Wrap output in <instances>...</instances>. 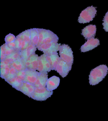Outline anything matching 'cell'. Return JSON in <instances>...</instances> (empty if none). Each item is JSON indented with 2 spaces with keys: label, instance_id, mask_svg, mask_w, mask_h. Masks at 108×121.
<instances>
[{
  "label": "cell",
  "instance_id": "d6986e66",
  "mask_svg": "<svg viewBox=\"0 0 108 121\" xmlns=\"http://www.w3.org/2000/svg\"><path fill=\"white\" fill-rule=\"evenodd\" d=\"M31 44L37 46L39 41V34L38 28L30 29Z\"/></svg>",
  "mask_w": 108,
  "mask_h": 121
},
{
  "label": "cell",
  "instance_id": "277c9868",
  "mask_svg": "<svg viewBox=\"0 0 108 121\" xmlns=\"http://www.w3.org/2000/svg\"><path fill=\"white\" fill-rule=\"evenodd\" d=\"M59 54L61 59L72 66L74 56L72 49L69 46L66 44L61 45L59 49Z\"/></svg>",
  "mask_w": 108,
  "mask_h": 121
},
{
  "label": "cell",
  "instance_id": "d6a6232c",
  "mask_svg": "<svg viewBox=\"0 0 108 121\" xmlns=\"http://www.w3.org/2000/svg\"><path fill=\"white\" fill-rule=\"evenodd\" d=\"M7 44V45L9 47L11 48H12L15 49V47H16V44H15V42H11V43H6ZM16 50V49H15Z\"/></svg>",
  "mask_w": 108,
  "mask_h": 121
},
{
  "label": "cell",
  "instance_id": "cb8c5ba5",
  "mask_svg": "<svg viewBox=\"0 0 108 121\" xmlns=\"http://www.w3.org/2000/svg\"><path fill=\"white\" fill-rule=\"evenodd\" d=\"M17 73V71L16 70L14 67L11 66V68H10L9 73V75L7 76V77L6 78V79H5V80L6 82H7L10 79H11L12 78L16 77Z\"/></svg>",
  "mask_w": 108,
  "mask_h": 121
},
{
  "label": "cell",
  "instance_id": "1f68e13d",
  "mask_svg": "<svg viewBox=\"0 0 108 121\" xmlns=\"http://www.w3.org/2000/svg\"><path fill=\"white\" fill-rule=\"evenodd\" d=\"M30 43H29L28 42L25 41L24 40H23L21 51H23V50H24L26 49L28 47L29 45H30Z\"/></svg>",
  "mask_w": 108,
  "mask_h": 121
},
{
  "label": "cell",
  "instance_id": "8fae6325",
  "mask_svg": "<svg viewBox=\"0 0 108 121\" xmlns=\"http://www.w3.org/2000/svg\"><path fill=\"white\" fill-rule=\"evenodd\" d=\"M26 75L24 81L34 85L38 78L40 72L36 70L26 69Z\"/></svg>",
  "mask_w": 108,
  "mask_h": 121
},
{
  "label": "cell",
  "instance_id": "ba28073f",
  "mask_svg": "<svg viewBox=\"0 0 108 121\" xmlns=\"http://www.w3.org/2000/svg\"><path fill=\"white\" fill-rule=\"evenodd\" d=\"M52 70L51 66L48 61L46 55L44 53L39 58L38 64L37 71L41 73H46L50 72Z\"/></svg>",
  "mask_w": 108,
  "mask_h": 121
},
{
  "label": "cell",
  "instance_id": "7a4b0ae2",
  "mask_svg": "<svg viewBox=\"0 0 108 121\" xmlns=\"http://www.w3.org/2000/svg\"><path fill=\"white\" fill-rule=\"evenodd\" d=\"M39 34V41L37 47L44 44L52 42H58L59 38L51 30L44 29L38 28Z\"/></svg>",
  "mask_w": 108,
  "mask_h": 121
},
{
  "label": "cell",
  "instance_id": "484cf974",
  "mask_svg": "<svg viewBox=\"0 0 108 121\" xmlns=\"http://www.w3.org/2000/svg\"><path fill=\"white\" fill-rule=\"evenodd\" d=\"M16 39V37L13 34L10 33L6 36L5 38V41L6 43H10L15 41Z\"/></svg>",
  "mask_w": 108,
  "mask_h": 121
},
{
  "label": "cell",
  "instance_id": "6da1fadb",
  "mask_svg": "<svg viewBox=\"0 0 108 121\" xmlns=\"http://www.w3.org/2000/svg\"><path fill=\"white\" fill-rule=\"evenodd\" d=\"M108 68L105 65H101L91 71L89 75V84L96 85L102 81L107 74Z\"/></svg>",
  "mask_w": 108,
  "mask_h": 121
},
{
  "label": "cell",
  "instance_id": "f1b7e54d",
  "mask_svg": "<svg viewBox=\"0 0 108 121\" xmlns=\"http://www.w3.org/2000/svg\"><path fill=\"white\" fill-rule=\"evenodd\" d=\"M25 75H26V71L25 70H24L17 72L16 77L21 79L23 81H24L25 78Z\"/></svg>",
  "mask_w": 108,
  "mask_h": 121
},
{
  "label": "cell",
  "instance_id": "5b68a950",
  "mask_svg": "<svg viewBox=\"0 0 108 121\" xmlns=\"http://www.w3.org/2000/svg\"><path fill=\"white\" fill-rule=\"evenodd\" d=\"M53 91H50L46 87H36L31 98L38 101H44L47 100L53 94Z\"/></svg>",
  "mask_w": 108,
  "mask_h": 121
},
{
  "label": "cell",
  "instance_id": "2e32d148",
  "mask_svg": "<svg viewBox=\"0 0 108 121\" xmlns=\"http://www.w3.org/2000/svg\"><path fill=\"white\" fill-rule=\"evenodd\" d=\"M37 49V48L36 46L33 45L32 44L30 43L26 49L20 51V57L26 61L27 59H28L31 55L35 53Z\"/></svg>",
  "mask_w": 108,
  "mask_h": 121
},
{
  "label": "cell",
  "instance_id": "9c48e42d",
  "mask_svg": "<svg viewBox=\"0 0 108 121\" xmlns=\"http://www.w3.org/2000/svg\"><path fill=\"white\" fill-rule=\"evenodd\" d=\"M100 44V41L97 38H92L87 40L85 43L82 45L80 48L82 52L90 51L97 47Z\"/></svg>",
  "mask_w": 108,
  "mask_h": 121
},
{
  "label": "cell",
  "instance_id": "d4e9b609",
  "mask_svg": "<svg viewBox=\"0 0 108 121\" xmlns=\"http://www.w3.org/2000/svg\"><path fill=\"white\" fill-rule=\"evenodd\" d=\"M2 45L3 46L4 49L6 51V56H9L10 54H11V53H14L15 51H16V50L15 49H13V48H11L9 47L6 43L4 44V45Z\"/></svg>",
  "mask_w": 108,
  "mask_h": 121
},
{
  "label": "cell",
  "instance_id": "ffe728a7",
  "mask_svg": "<svg viewBox=\"0 0 108 121\" xmlns=\"http://www.w3.org/2000/svg\"><path fill=\"white\" fill-rule=\"evenodd\" d=\"M6 82L11 85L12 87L15 88L16 90L19 91L20 88L23 85V81L17 77H15L8 80Z\"/></svg>",
  "mask_w": 108,
  "mask_h": 121
},
{
  "label": "cell",
  "instance_id": "30bf717a",
  "mask_svg": "<svg viewBox=\"0 0 108 121\" xmlns=\"http://www.w3.org/2000/svg\"><path fill=\"white\" fill-rule=\"evenodd\" d=\"M39 56L36 53L31 55L25 61V66L27 69L31 70H37Z\"/></svg>",
  "mask_w": 108,
  "mask_h": 121
},
{
  "label": "cell",
  "instance_id": "4fadbf2b",
  "mask_svg": "<svg viewBox=\"0 0 108 121\" xmlns=\"http://www.w3.org/2000/svg\"><path fill=\"white\" fill-rule=\"evenodd\" d=\"M35 86L33 84L23 82V85L19 90V91L23 93L24 94L31 98L34 92Z\"/></svg>",
  "mask_w": 108,
  "mask_h": 121
},
{
  "label": "cell",
  "instance_id": "4dcf8cb0",
  "mask_svg": "<svg viewBox=\"0 0 108 121\" xmlns=\"http://www.w3.org/2000/svg\"><path fill=\"white\" fill-rule=\"evenodd\" d=\"M6 67H11V64L8 62L6 60L0 61V68H4Z\"/></svg>",
  "mask_w": 108,
  "mask_h": 121
},
{
  "label": "cell",
  "instance_id": "9a60e30c",
  "mask_svg": "<svg viewBox=\"0 0 108 121\" xmlns=\"http://www.w3.org/2000/svg\"><path fill=\"white\" fill-rule=\"evenodd\" d=\"M46 58L51 65L52 70L55 71L57 64L61 59L57 52H55L46 55Z\"/></svg>",
  "mask_w": 108,
  "mask_h": 121
},
{
  "label": "cell",
  "instance_id": "83f0119b",
  "mask_svg": "<svg viewBox=\"0 0 108 121\" xmlns=\"http://www.w3.org/2000/svg\"><path fill=\"white\" fill-rule=\"evenodd\" d=\"M103 25L105 31L108 32V12L105 15Z\"/></svg>",
  "mask_w": 108,
  "mask_h": 121
},
{
  "label": "cell",
  "instance_id": "4316f807",
  "mask_svg": "<svg viewBox=\"0 0 108 121\" xmlns=\"http://www.w3.org/2000/svg\"><path fill=\"white\" fill-rule=\"evenodd\" d=\"M22 42L23 40H21L20 38L16 37V39L15 40V42L16 44V47L15 49L17 51H21L22 45Z\"/></svg>",
  "mask_w": 108,
  "mask_h": 121
},
{
  "label": "cell",
  "instance_id": "f546056e",
  "mask_svg": "<svg viewBox=\"0 0 108 121\" xmlns=\"http://www.w3.org/2000/svg\"><path fill=\"white\" fill-rule=\"evenodd\" d=\"M6 57V51L4 49L3 46L0 47V61L4 60Z\"/></svg>",
  "mask_w": 108,
  "mask_h": 121
},
{
  "label": "cell",
  "instance_id": "52a82bcc",
  "mask_svg": "<svg viewBox=\"0 0 108 121\" xmlns=\"http://www.w3.org/2000/svg\"><path fill=\"white\" fill-rule=\"evenodd\" d=\"M72 66L60 59L55 71L63 78L66 77L69 72L71 70Z\"/></svg>",
  "mask_w": 108,
  "mask_h": 121
},
{
  "label": "cell",
  "instance_id": "44dd1931",
  "mask_svg": "<svg viewBox=\"0 0 108 121\" xmlns=\"http://www.w3.org/2000/svg\"><path fill=\"white\" fill-rule=\"evenodd\" d=\"M16 37L20 38L21 40L25 41L30 43V29L25 30V31L19 34Z\"/></svg>",
  "mask_w": 108,
  "mask_h": 121
},
{
  "label": "cell",
  "instance_id": "7402d4cb",
  "mask_svg": "<svg viewBox=\"0 0 108 121\" xmlns=\"http://www.w3.org/2000/svg\"><path fill=\"white\" fill-rule=\"evenodd\" d=\"M20 56V51H16L14 53H11V54L6 57V59H5L4 60L11 64V63L14 62V60L19 58Z\"/></svg>",
  "mask_w": 108,
  "mask_h": 121
},
{
  "label": "cell",
  "instance_id": "3957f363",
  "mask_svg": "<svg viewBox=\"0 0 108 121\" xmlns=\"http://www.w3.org/2000/svg\"><path fill=\"white\" fill-rule=\"evenodd\" d=\"M97 13L96 8L89 6L82 11L78 18V22L81 24L89 23L93 20Z\"/></svg>",
  "mask_w": 108,
  "mask_h": 121
},
{
  "label": "cell",
  "instance_id": "ac0fdd59",
  "mask_svg": "<svg viewBox=\"0 0 108 121\" xmlns=\"http://www.w3.org/2000/svg\"><path fill=\"white\" fill-rule=\"evenodd\" d=\"M11 66L15 69L17 72L26 70L25 61L22 59L20 57L11 63Z\"/></svg>",
  "mask_w": 108,
  "mask_h": 121
},
{
  "label": "cell",
  "instance_id": "e0dca14e",
  "mask_svg": "<svg viewBox=\"0 0 108 121\" xmlns=\"http://www.w3.org/2000/svg\"><path fill=\"white\" fill-rule=\"evenodd\" d=\"M48 72L41 73L38 76V78L34 85L36 87H46V84L48 79Z\"/></svg>",
  "mask_w": 108,
  "mask_h": 121
},
{
  "label": "cell",
  "instance_id": "7c38bea8",
  "mask_svg": "<svg viewBox=\"0 0 108 121\" xmlns=\"http://www.w3.org/2000/svg\"><path fill=\"white\" fill-rule=\"evenodd\" d=\"M96 32V26L95 25H90L86 26L82 30V35L86 39L93 38Z\"/></svg>",
  "mask_w": 108,
  "mask_h": 121
},
{
  "label": "cell",
  "instance_id": "8992f818",
  "mask_svg": "<svg viewBox=\"0 0 108 121\" xmlns=\"http://www.w3.org/2000/svg\"><path fill=\"white\" fill-rule=\"evenodd\" d=\"M61 45V44L58 43L57 42H52L42 44L37 48L38 51H42L44 54L47 55L59 51Z\"/></svg>",
  "mask_w": 108,
  "mask_h": 121
},
{
  "label": "cell",
  "instance_id": "5bb4252c",
  "mask_svg": "<svg viewBox=\"0 0 108 121\" xmlns=\"http://www.w3.org/2000/svg\"><path fill=\"white\" fill-rule=\"evenodd\" d=\"M60 83V78L56 76H53L48 79L46 84V88L48 91H53L59 86Z\"/></svg>",
  "mask_w": 108,
  "mask_h": 121
},
{
  "label": "cell",
  "instance_id": "603a6c76",
  "mask_svg": "<svg viewBox=\"0 0 108 121\" xmlns=\"http://www.w3.org/2000/svg\"><path fill=\"white\" fill-rule=\"evenodd\" d=\"M10 67H6L4 68H0V77L2 79H5L9 73Z\"/></svg>",
  "mask_w": 108,
  "mask_h": 121
}]
</instances>
